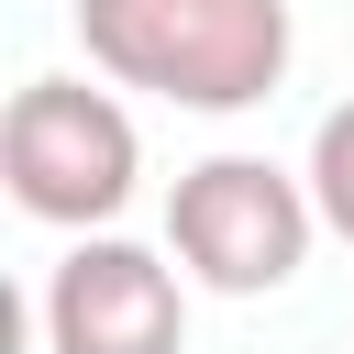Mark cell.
I'll return each mask as SVG.
<instances>
[{"label":"cell","mask_w":354,"mask_h":354,"mask_svg":"<svg viewBox=\"0 0 354 354\" xmlns=\"http://www.w3.org/2000/svg\"><path fill=\"white\" fill-rule=\"evenodd\" d=\"M0 177L33 221L55 232H88L133 199L144 177V144H133V111L88 77H22L11 111H0Z\"/></svg>","instance_id":"2"},{"label":"cell","mask_w":354,"mask_h":354,"mask_svg":"<svg viewBox=\"0 0 354 354\" xmlns=\"http://www.w3.org/2000/svg\"><path fill=\"white\" fill-rule=\"evenodd\" d=\"M44 343L55 354H188V288L166 254L88 232L44 288Z\"/></svg>","instance_id":"4"},{"label":"cell","mask_w":354,"mask_h":354,"mask_svg":"<svg viewBox=\"0 0 354 354\" xmlns=\"http://www.w3.org/2000/svg\"><path fill=\"white\" fill-rule=\"evenodd\" d=\"M310 199H321V221L354 243V100L321 111V133H310Z\"/></svg>","instance_id":"5"},{"label":"cell","mask_w":354,"mask_h":354,"mask_svg":"<svg viewBox=\"0 0 354 354\" xmlns=\"http://www.w3.org/2000/svg\"><path fill=\"white\" fill-rule=\"evenodd\" d=\"M310 221H321L310 177H288V166H266V155H199V166L177 177V199H166L177 266H188L199 288H221V299L288 288L299 254H310Z\"/></svg>","instance_id":"3"},{"label":"cell","mask_w":354,"mask_h":354,"mask_svg":"<svg viewBox=\"0 0 354 354\" xmlns=\"http://www.w3.org/2000/svg\"><path fill=\"white\" fill-rule=\"evenodd\" d=\"M77 44L100 77L177 111H254L288 77L299 22L288 0H77Z\"/></svg>","instance_id":"1"}]
</instances>
